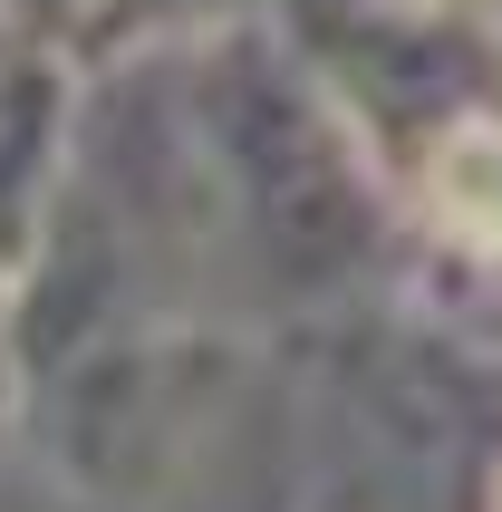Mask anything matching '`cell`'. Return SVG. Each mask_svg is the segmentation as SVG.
Masks as SVG:
<instances>
[{"instance_id":"1","label":"cell","mask_w":502,"mask_h":512,"mask_svg":"<svg viewBox=\"0 0 502 512\" xmlns=\"http://www.w3.org/2000/svg\"><path fill=\"white\" fill-rule=\"evenodd\" d=\"M97 0H0V29L20 39V49H39V39H58V29H78Z\"/></svg>"},{"instance_id":"2","label":"cell","mask_w":502,"mask_h":512,"mask_svg":"<svg viewBox=\"0 0 502 512\" xmlns=\"http://www.w3.org/2000/svg\"><path fill=\"white\" fill-rule=\"evenodd\" d=\"M126 10H145V20H165V29H194V20H223L232 0H126Z\"/></svg>"},{"instance_id":"3","label":"cell","mask_w":502,"mask_h":512,"mask_svg":"<svg viewBox=\"0 0 502 512\" xmlns=\"http://www.w3.org/2000/svg\"><path fill=\"white\" fill-rule=\"evenodd\" d=\"M493 512H502V493H493Z\"/></svg>"}]
</instances>
